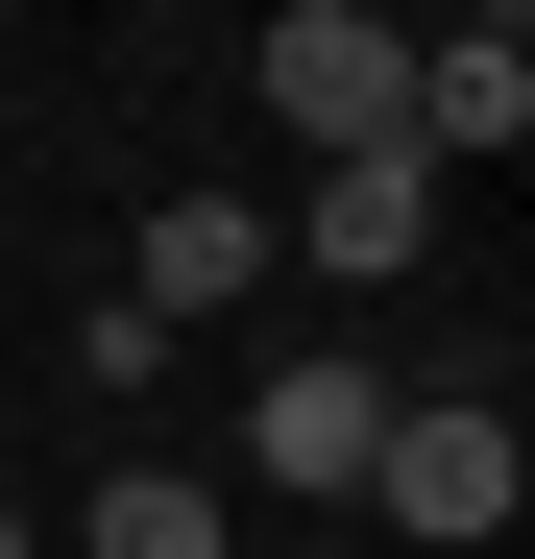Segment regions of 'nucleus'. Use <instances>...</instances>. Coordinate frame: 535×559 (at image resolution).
<instances>
[{
  "label": "nucleus",
  "instance_id": "f257e3e1",
  "mask_svg": "<svg viewBox=\"0 0 535 559\" xmlns=\"http://www.w3.org/2000/svg\"><path fill=\"white\" fill-rule=\"evenodd\" d=\"M366 511H390V535H511V414H487V390H390Z\"/></svg>",
  "mask_w": 535,
  "mask_h": 559
},
{
  "label": "nucleus",
  "instance_id": "f03ea898",
  "mask_svg": "<svg viewBox=\"0 0 535 559\" xmlns=\"http://www.w3.org/2000/svg\"><path fill=\"white\" fill-rule=\"evenodd\" d=\"M390 98H414V25H366V0H293L268 25V122L293 146H390Z\"/></svg>",
  "mask_w": 535,
  "mask_h": 559
},
{
  "label": "nucleus",
  "instance_id": "7ed1b4c3",
  "mask_svg": "<svg viewBox=\"0 0 535 559\" xmlns=\"http://www.w3.org/2000/svg\"><path fill=\"white\" fill-rule=\"evenodd\" d=\"M390 146H414V170H463V146L511 170V146H535V25H511V0L414 49V98H390Z\"/></svg>",
  "mask_w": 535,
  "mask_h": 559
},
{
  "label": "nucleus",
  "instance_id": "20e7f679",
  "mask_svg": "<svg viewBox=\"0 0 535 559\" xmlns=\"http://www.w3.org/2000/svg\"><path fill=\"white\" fill-rule=\"evenodd\" d=\"M293 243L341 267V293H390V267L438 243V170H414V146H317V195H293Z\"/></svg>",
  "mask_w": 535,
  "mask_h": 559
},
{
  "label": "nucleus",
  "instance_id": "39448f33",
  "mask_svg": "<svg viewBox=\"0 0 535 559\" xmlns=\"http://www.w3.org/2000/svg\"><path fill=\"white\" fill-rule=\"evenodd\" d=\"M243 293H268V219H243V195H146V243H122V317L170 341V317H243Z\"/></svg>",
  "mask_w": 535,
  "mask_h": 559
},
{
  "label": "nucleus",
  "instance_id": "423d86ee",
  "mask_svg": "<svg viewBox=\"0 0 535 559\" xmlns=\"http://www.w3.org/2000/svg\"><path fill=\"white\" fill-rule=\"evenodd\" d=\"M366 438H390V390H366V365H268V414H243V462H268V487H366Z\"/></svg>",
  "mask_w": 535,
  "mask_h": 559
},
{
  "label": "nucleus",
  "instance_id": "0eeeda50",
  "mask_svg": "<svg viewBox=\"0 0 535 559\" xmlns=\"http://www.w3.org/2000/svg\"><path fill=\"white\" fill-rule=\"evenodd\" d=\"M219 535H243V511L195 487V462H122V487H98V559H219Z\"/></svg>",
  "mask_w": 535,
  "mask_h": 559
},
{
  "label": "nucleus",
  "instance_id": "6e6552de",
  "mask_svg": "<svg viewBox=\"0 0 535 559\" xmlns=\"http://www.w3.org/2000/svg\"><path fill=\"white\" fill-rule=\"evenodd\" d=\"M0 559H49V535H25V511H0Z\"/></svg>",
  "mask_w": 535,
  "mask_h": 559
}]
</instances>
